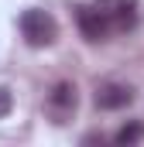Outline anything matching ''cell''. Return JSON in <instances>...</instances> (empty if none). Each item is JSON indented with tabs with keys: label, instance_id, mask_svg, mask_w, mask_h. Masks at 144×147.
Listing matches in <instances>:
<instances>
[{
	"label": "cell",
	"instance_id": "cell-1",
	"mask_svg": "<svg viewBox=\"0 0 144 147\" xmlns=\"http://www.w3.org/2000/svg\"><path fill=\"white\" fill-rule=\"evenodd\" d=\"M21 34L31 48H48L58 38V24L48 10H24L21 14Z\"/></svg>",
	"mask_w": 144,
	"mask_h": 147
},
{
	"label": "cell",
	"instance_id": "cell-2",
	"mask_svg": "<svg viewBox=\"0 0 144 147\" xmlns=\"http://www.w3.org/2000/svg\"><path fill=\"white\" fill-rule=\"evenodd\" d=\"M93 7L103 14V21L110 24V34L130 31L137 24V0H96Z\"/></svg>",
	"mask_w": 144,
	"mask_h": 147
},
{
	"label": "cell",
	"instance_id": "cell-3",
	"mask_svg": "<svg viewBox=\"0 0 144 147\" xmlns=\"http://www.w3.org/2000/svg\"><path fill=\"white\" fill-rule=\"evenodd\" d=\"M79 110V92L72 82H58L52 92H48V116L55 123H69Z\"/></svg>",
	"mask_w": 144,
	"mask_h": 147
},
{
	"label": "cell",
	"instance_id": "cell-4",
	"mask_svg": "<svg viewBox=\"0 0 144 147\" xmlns=\"http://www.w3.org/2000/svg\"><path fill=\"white\" fill-rule=\"evenodd\" d=\"M75 21H79V31H82L86 41H107L110 38V24L103 21V14H100L93 3L75 7Z\"/></svg>",
	"mask_w": 144,
	"mask_h": 147
},
{
	"label": "cell",
	"instance_id": "cell-5",
	"mask_svg": "<svg viewBox=\"0 0 144 147\" xmlns=\"http://www.w3.org/2000/svg\"><path fill=\"white\" fill-rule=\"evenodd\" d=\"M130 99H134V89L124 86V82H103L96 89V106L100 110H124Z\"/></svg>",
	"mask_w": 144,
	"mask_h": 147
},
{
	"label": "cell",
	"instance_id": "cell-6",
	"mask_svg": "<svg viewBox=\"0 0 144 147\" xmlns=\"http://www.w3.org/2000/svg\"><path fill=\"white\" fill-rule=\"evenodd\" d=\"M141 137H144V127H141V123H127V127H120V130H117V137H113V140H117L120 147H130V144H137Z\"/></svg>",
	"mask_w": 144,
	"mask_h": 147
},
{
	"label": "cell",
	"instance_id": "cell-7",
	"mask_svg": "<svg viewBox=\"0 0 144 147\" xmlns=\"http://www.w3.org/2000/svg\"><path fill=\"white\" fill-rule=\"evenodd\" d=\"M10 110H14V96H10V92L0 86V120H3V116H7Z\"/></svg>",
	"mask_w": 144,
	"mask_h": 147
}]
</instances>
